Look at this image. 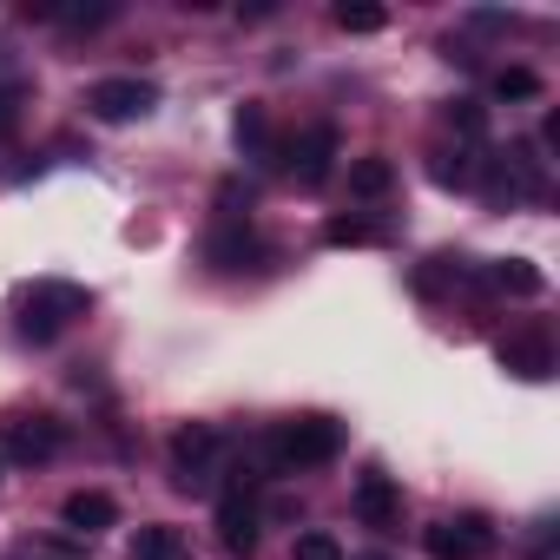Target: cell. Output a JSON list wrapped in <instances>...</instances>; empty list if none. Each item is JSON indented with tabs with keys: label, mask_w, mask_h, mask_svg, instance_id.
I'll list each match as a JSON object with an SVG mask.
<instances>
[{
	"label": "cell",
	"mask_w": 560,
	"mask_h": 560,
	"mask_svg": "<svg viewBox=\"0 0 560 560\" xmlns=\"http://www.w3.org/2000/svg\"><path fill=\"white\" fill-rule=\"evenodd\" d=\"M494 363L521 383H547L553 376V337L547 330H514V337L494 343Z\"/></svg>",
	"instance_id": "cell-7"
},
{
	"label": "cell",
	"mask_w": 560,
	"mask_h": 560,
	"mask_svg": "<svg viewBox=\"0 0 560 560\" xmlns=\"http://www.w3.org/2000/svg\"><path fill=\"white\" fill-rule=\"evenodd\" d=\"M21 106H27V86H21V80H8V86H0V139H14Z\"/></svg>",
	"instance_id": "cell-23"
},
{
	"label": "cell",
	"mask_w": 560,
	"mask_h": 560,
	"mask_svg": "<svg viewBox=\"0 0 560 560\" xmlns=\"http://www.w3.org/2000/svg\"><path fill=\"white\" fill-rule=\"evenodd\" d=\"M330 165H337V126H311L304 139H291V172L304 191L330 185Z\"/></svg>",
	"instance_id": "cell-9"
},
{
	"label": "cell",
	"mask_w": 560,
	"mask_h": 560,
	"mask_svg": "<svg viewBox=\"0 0 560 560\" xmlns=\"http://www.w3.org/2000/svg\"><path fill=\"white\" fill-rule=\"evenodd\" d=\"M540 145H547V152H560V113H547V119H540Z\"/></svg>",
	"instance_id": "cell-24"
},
{
	"label": "cell",
	"mask_w": 560,
	"mask_h": 560,
	"mask_svg": "<svg viewBox=\"0 0 560 560\" xmlns=\"http://www.w3.org/2000/svg\"><path fill=\"white\" fill-rule=\"evenodd\" d=\"M396 514H402V488H396L383 468H370V475L357 481V521H363V527H396Z\"/></svg>",
	"instance_id": "cell-10"
},
{
	"label": "cell",
	"mask_w": 560,
	"mask_h": 560,
	"mask_svg": "<svg viewBox=\"0 0 560 560\" xmlns=\"http://www.w3.org/2000/svg\"><path fill=\"white\" fill-rule=\"evenodd\" d=\"M126 560H198V553H191V540H185L178 527L152 521V527H139V534H132V553H126Z\"/></svg>",
	"instance_id": "cell-14"
},
{
	"label": "cell",
	"mask_w": 560,
	"mask_h": 560,
	"mask_svg": "<svg viewBox=\"0 0 560 560\" xmlns=\"http://www.w3.org/2000/svg\"><path fill=\"white\" fill-rule=\"evenodd\" d=\"M343 34H383L389 27V14L383 8H370V0H337V14H330Z\"/></svg>",
	"instance_id": "cell-18"
},
{
	"label": "cell",
	"mask_w": 560,
	"mask_h": 560,
	"mask_svg": "<svg viewBox=\"0 0 560 560\" xmlns=\"http://www.w3.org/2000/svg\"><path fill=\"white\" fill-rule=\"evenodd\" d=\"M211 455H218V429L211 422H185L178 435H172V481L191 494V488H205L211 481Z\"/></svg>",
	"instance_id": "cell-6"
},
{
	"label": "cell",
	"mask_w": 560,
	"mask_h": 560,
	"mask_svg": "<svg viewBox=\"0 0 560 560\" xmlns=\"http://www.w3.org/2000/svg\"><path fill=\"white\" fill-rule=\"evenodd\" d=\"M429 178H435L442 191H468V185L481 178L475 145H435V152H429Z\"/></svg>",
	"instance_id": "cell-12"
},
{
	"label": "cell",
	"mask_w": 560,
	"mask_h": 560,
	"mask_svg": "<svg viewBox=\"0 0 560 560\" xmlns=\"http://www.w3.org/2000/svg\"><path fill=\"white\" fill-rule=\"evenodd\" d=\"M343 455V422L337 416H291V422H277L270 435V462L298 475V468H324Z\"/></svg>",
	"instance_id": "cell-1"
},
{
	"label": "cell",
	"mask_w": 560,
	"mask_h": 560,
	"mask_svg": "<svg viewBox=\"0 0 560 560\" xmlns=\"http://www.w3.org/2000/svg\"><path fill=\"white\" fill-rule=\"evenodd\" d=\"M494 93H501V100H540V73H527V67H501Z\"/></svg>",
	"instance_id": "cell-20"
},
{
	"label": "cell",
	"mask_w": 560,
	"mask_h": 560,
	"mask_svg": "<svg viewBox=\"0 0 560 560\" xmlns=\"http://www.w3.org/2000/svg\"><path fill=\"white\" fill-rule=\"evenodd\" d=\"M488 284L508 291V298H540V291H547V277H540L527 257H501V264H488Z\"/></svg>",
	"instance_id": "cell-15"
},
{
	"label": "cell",
	"mask_w": 560,
	"mask_h": 560,
	"mask_svg": "<svg viewBox=\"0 0 560 560\" xmlns=\"http://www.w3.org/2000/svg\"><path fill=\"white\" fill-rule=\"evenodd\" d=\"M93 311V291L86 284H67V277H40V284L21 298V337L27 343H54L73 317Z\"/></svg>",
	"instance_id": "cell-2"
},
{
	"label": "cell",
	"mask_w": 560,
	"mask_h": 560,
	"mask_svg": "<svg viewBox=\"0 0 560 560\" xmlns=\"http://www.w3.org/2000/svg\"><path fill=\"white\" fill-rule=\"evenodd\" d=\"M257 475L250 468H237L231 475V488L218 494V540H224V553H237V560H250L257 553V527H264V514H257Z\"/></svg>",
	"instance_id": "cell-3"
},
{
	"label": "cell",
	"mask_w": 560,
	"mask_h": 560,
	"mask_svg": "<svg viewBox=\"0 0 560 560\" xmlns=\"http://www.w3.org/2000/svg\"><path fill=\"white\" fill-rule=\"evenodd\" d=\"M231 132H237V152H250V159H270V119H264V106H237Z\"/></svg>",
	"instance_id": "cell-16"
},
{
	"label": "cell",
	"mask_w": 560,
	"mask_h": 560,
	"mask_svg": "<svg viewBox=\"0 0 560 560\" xmlns=\"http://www.w3.org/2000/svg\"><path fill=\"white\" fill-rule=\"evenodd\" d=\"M389 185H396V165H389L383 152H370V159L350 165V191H357V198H383Z\"/></svg>",
	"instance_id": "cell-17"
},
{
	"label": "cell",
	"mask_w": 560,
	"mask_h": 560,
	"mask_svg": "<svg viewBox=\"0 0 560 560\" xmlns=\"http://www.w3.org/2000/svg\"><path fill=\"white\" fill-rule=\"evenodd\" d=\"M205 257H211L218 270H244V264H250V257H264V250H257V237H250V224H244V218H224V224L205 237Z\"/></svg>",
	"instance_id": "cell-11"
},
{
	"label": "cell",
	"mask_w": 560,
	"mask_h": 560,
	"mask_svg": "<svg viewBox=\"0 0 560 560\" xmlns=\"http://www.w3.org/2000/svg\"><path fill=\"white\" fill-rule=\"evenodd\" d=\"M291 560H343V547H337V534H298V547H291Z\"/></svg>",
	"instance_id": "cell-22"
},
{
	"label": "cell",
	"mask_w": 560,
	"mask_h": 560,
	"mask_svg": "<svg viewBox=\"0 0 560 560\" xmlns=\"http://www.w3.org/2000/svg\"><path fill=\"white\" fill-rule=\"evenodd\" d=\"M60 514H67V527L100 534V527H113V521H119V501H113V494H100V488H80V494H67V501H60Z\"/></svg>",
	"instance_id": "cell-13"
},
{
	"label": "cell",
	"mask_w": 560,
	"mask_h": 560,
	"mask_svg": "<svg viewBox=\"0 0 560 560\" xmlns=\"http://www.w3.org/2000/svg\"><path fill=\"white\" fill-rule=\"evenodd\" d=\"M363 560H383V553H363Z\"/></svg>",
	"instance_id": "cell-25"
},
{
	"label": "cell",
	"mask_w": 560,
	"mask_h": 560,
	"mask_svg": "<svg viewBox=\"0 0 560 560\" xmlns=\"http://www.w3.org/2000/svg\"><path fill=\"white\" fill-rule=\"evenodd\" d=\"M60 442H67V429L54 416H14V422H0V448H8L14 462H47V455H60Z\"/></svg>",
	"instance_id": "cell-8"
},
{
	"label": "cell",
	"mask_w": 560,
	"mask_h": 560,
	"mask_svg": "<svg viewBox=\"0 0 560 560\" xmlns=\"http://www.w3.org/2000/svg\"><path fill=\"white\" fill-rule=\"evenodd\" d=\"M422 547H429V560H481L494 547V527H488V514H455V521H435L422 534Z\"/></svg>",
	"instance_id": "cell-5"
},
{
	"label": "cell",
	"mask_w": 560,
	"mask_h": 560,
	"mask_svg": "<svg viewBox=\"0 0 560 560\" xmlns=\"http://www.w3.org/2000/svg\"><path fill=\"white\" fill-rule=\"evenodd\" d=\"M152 106H159V86H152V80H132V73H119V80H100V86H86V113H93V119H106V126L145 119Z\"/></svg>",
	"instance_id": "cell-4"
},
{
	"label": "cell",
	"mask_w": 560,
	"mask_h": 560,
	"mask_svg": "<svg viewBox=\"0 0 560 560\" xmlns=\"http://www.w3.org/2000/svg\"><path fill=\"white\" fill-rule=\"evenodd\" d=\"M448 126H455L468 145H481V132H488V113H481L475 100H455V106H448Z\"/></svg>",
	"instance_id": "cell-21"
},
{
	"label": "cell",
	"mask_w": 560,
	"mask_h": 560,
	"mask_svg": "<svg viewBox=\"0 0 560 560\" xmlns=\"http://www.w3.org/2000/svg\"><path fill=\"white\" fill-rule=\"evenodd\" d=\"M324 237L330 244H383V224H370V218H330Z\"/></svg>",
	"instance_id": "cell-19"
}]
</instances>
